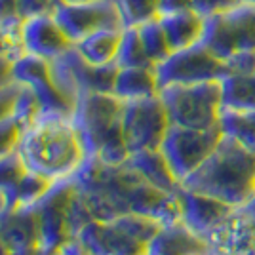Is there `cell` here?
I'll list each match as a JSON object with an SVG mask.
<instances>
[{"label": "cell", "mask_w": 255, "mask_h": 255, "mask_svg": "<svg viewBox=\"0 0 255 255\" xmlns=\"http://www.w3.org/2000/svg\"><path fill=\"white\" fill-rule=\"evenodd\" d=\"M179 185L244 208L255 196V152L223 133L215 150Z\"/></svg>", "instance_id": "6da1fadb"}, {"label": "cell", "mask_w": 255, "mask_h": 255, "mask_svg": "<svg viewBox=\"0 0 255 255\" xmlns=\"http://www.w3.org/2000/svg\"><path fill=\"white\" fill-rule=\"evenodd\" d=\"M15 150L25 168L50 179L71 177L84 160V150L71 117L42 115L23 129Z\"/></svg>", "instance_id": "7a4b0ae2"}, {"label": "cell", "mask_w": 255, "mask_h": 255, "mask_svg": "<svg viewBox=\"0 0 255 255\" xmlns=\"http://www.w3.org/2000/svg\"><path fill=\"white\" fill-rule=\"evenodd\" d=\"M124 101L115 94H82L76 97L71 122L80 139L84 156H97L107 164L120 166L129 156L122 129Z\"/></svg>", "instance_id": "3957f363"}, {"label": "cell", "mask_w": 255, "mask_h": 255, "mask_svg": "<svg viewBox=\"0 0 255 255\" xmlns=\"http://www.w3.org/2000/svg\"><path fill=\"white\" fill-rule=\"evenodd\" d=\"M170 122L175 126L210 129L221 118V80L200 84L166 86L158 92Z\"/></svg>", "instance_id": "277c9868"}, {"label": "cell", "mask_w": 255, "mask_h": 255, "mask_svg": "<svg viewBox=\"0 0 255 255\" xmlns=\"http://www.w3.org/2000/svg\"><path fill=\"white\" fill-rule=\"evenodd\" d=\"M202 44L223 61L255 52V4L240 2L223 13L206 17Z\"/></svg>", "instance_id": "5b68a950"}, {"label": "cell", "mask_w": 255, "mask_h": 255, "mask_svg": "<svg viewBox=\"0 0 255 255\" xmlns=\"http://www.w3.org/2000/svg\"><path fill=\"white\" fill-rule=\"evenodd\" d=\"M154 73L158 88L162 90L166 86H187L221 80L233 71L227 61L219 59L202 42H198L171 52L164 61L154 65Z\"/></svg>", "instance_id": "8992f818"}, {"label": "cell", "mask_w": 255, "mask_h": 255, "mask_svg": "<svg viewBox=\"0 0 255 255\" xmlns=\"http://www.w3.org/2000/svg\"><path fill=\"white\" fill-rule=\"evenodd\" d=\"M50 69H52V78L55 86L71 101H76V97H80L82 94H92V92L113 94L118 73L117 63H88L75 50V46H71L67 52L52 59Z\"/></svg>", "instance_id": "52a82bcc"}, {"label": "cell", "mask_w": 255, "mask_h": 255, "mask_svg": "<svg viewBox=\"0 0 255 255\" xmlns=\"http://www.w3.org/2000/svg\"><path fill=\"white\" fill-rule=\"evenodd\" d=\"M221 137L223 131L219 126L210 129H194L171 124L160 145V150L168 160L173 175L181 183L212 154Z\"/></svg>", "instance_id": "ba28073f"}, {"label": "cell", "mask_w": 255, "mask_h": 255, "mask_svg": "<svg viewBox=\"0 0 255 255\" xmlns=\"http://www.w3.org/2000/svg\"><path fill=\"white\" fill-rule=\"evenodd\" d=\"M170 126V117L160 96L124 101L122 129L129 152L160 149Z\"/></svg>", "instance_id": "9c48e42d"}, {"label": "cell", "mask_w": 255, "mask_h": 255, "mask_svg": "<svg viewBox=\"0 0 255 255\" xmlns=\"http://www.w3.org/2000/svg\"><path fill=\"white\" fill-rule=\"evenodd\" d=\"M75 192L71 177L53 181L52 189L34 204L38 217V252L53 255L61 246L73 238L69 233V204Z\"/></svg>", "instance_id": "30bf717a"}, {"label": "cell", "mask_w": 255, "mask_h": 255, "mask_svg": "<svg viewBox=\"0 0 255 255\" xmlns=\"http://www.w3.org/2000/svg\"><path fill=\"white\" fill-rule=\"evenodd\" d=\"M11 76L15 84L27 86L36 94L42 115H59V117L73 115L75 101H71L55 86L48 59H42L32 53H21L11 61Z\"/></svg>", "instance_id": "8fae6325"}, {"label": "cell", "mask_w": 255, "mask_h": 255, "mask_svg": "<svg viewBox=\"0 0 255 255\" xmlns=\"http://www.w3.org/2000/svg\"><path fill=\"white\" fill-rule=\"evenodd\" d=\"M53 17L63 29L71 44L97 29H124L115 0L99 2H67L59 0L53 6Z\"/></svg>", "instance_id": "7c38bea8"}, {"label": "cell", "mask_w": 255, "mask_h": 255, "mask_svg": "<svg viewBox=\"0 0 255 255\" xmlns=\"http://www.w3.org/2000/svg\"><path fill=\"white\" fill-rule=\"evenodd\" d=\"M19 44L23 53H32L48 61L55 59L57 55H61L73 46L63 29L59 27V23L55 21L53 11L23 17L19 29Z\"/></svg>", "instance_id": "4fadbf2b"}, {"label": "cell", "mask_w": 255, "mask_h": 255, "mask_svg": "<svg viewBox=\"0 0 255 255\" xmlns=\"http://www.w3.org/2000/svg\"><path fill=\"white\" fill-rule=\"evenodd\" d=\"M212 252L229 255H244L255 246V215L250 212L229 213L204 234Z\"/></svg>", "instance_id": "5bb4252c"}, {"label": "cell", "mask_w": 255, "mask_h": 255, "mask_svg": "<svg viewBox=\"0 0 255 255\" xmlns=\"http://www.w3.org/2000/svg\"><path fill=\"white\" fill-rule=\"evenodd\" d=\"M90 255H143L147 246L122 233L113 221H92L76 234Z\"/></svg>", "instance_id": "9a60e30c"}, {"label": "cell", "mask_w": 255, "mask_h": 255, "mask_svg": "<svg viewBox=\"0 0 255 255\" xmlns=\"http://www.w3.org/2000/svg\"><path fill=\"white\" fill-rule=\"evenodd\" d=\"M177 196H179L181 210H183V223L192 233L200 234V236H204L217 223H221L229 213H233L234 208L231 204L217 200L208 194L187 191L181 185L177 189Z\"/></svg>", "instance_id": "2e32d148"}, {"label": "cell", "mask_w": 255, "mask_h": 255, "mask_svg": "<svg viewBox=\"0 0 255 255\" xmlns=\"http://www.w3.org/2000/svg\"><path fill=\"white\" fill-rule=\"evenodd\" d=\"M210 252L204 236L192 233L181 221L162 227L147 244L143 255H210Z\"/></svg>", "instance_id": "e0dca14e"}, {"label": "cell", "mask_w": 255, "mask_h": 255, "mask_svg": "<svg viewBox=\"0 0 255 255\" xmlns=\"http://www.w3.org/2000/svg\"><path fill=\"white\" fill-rule=\"evenodd\" d=\"M0 240L6 250L38 248V217L34 208H15L0 213Z\"/></svg>", "instance_id": "ac0fdd59"}, {"label": "cell", "mask_w": 255, "mask_h": 255, "mask_svg": "<svg viewBox=\"0 0 255 255\" xmlns=\"http://www.w3.org/2000/svg\"><path fill=\"white\" fill-rule=\"evenodd\" d=\"M126 164L141 175V179L164 192H175L179 181L173 175L170 164L160 149H145L129 152Z\"/></svg>", "instance_id": "d6986e66"}, {"label": "cell", "mask_w": 255, "mask_h": 255, "mask_svg": "<svg viewBox=\"0 0 255 255\" xmlns=\"http://www.w3.org/2000/svg\"><path fill=\"white\" fill-rule=\"evenodd\" d=\"M162 23V29L166 32V38L170 42L171 52L183 50L194 44L202 42L204 27H206V17L194 10L175 11V13H166L158 17Z\"/></svg>", "instance_id": "ffe728a7"}, {"label": "cell", "mask_w": 255, "mask_h": 255, "mask_svg": "<svg viewBox=\"0 0 255 255\" xmlns=\"http://www.w3.org/2000/svg\"><path fill=\"white\" fill-rule=\"evenodd\" d=\"M160 88L154 67H118L113 94L122 101L158 96Z\"/></svg>", "instance_id": "44dd1931"}, {"label": "cell", "mask_w": 255, "mask_h": 255, "mask_svg": "<svg viewBox=\"0 0 255 255\" xmlns=\"http://www.w3.org/2000/svg\"><path fill=\"white\" fill-rule=\"evenodd\" d=\"M122 31L124 29H97V31H92L90 34H86L84 38H80L73 46H75L76 52L82 55V59H86L88 63H115Z\"/></svg>", "instance_id": "7402d4cb"}, {"label": "cell", "mask_w": 255, "mask_h": 255, "mask_svg": "<svg viewBox=\"0 0 255 255\" xmlns=\"http://www.w3.org/2000/svg\"><path fill=\"white\" fill-rule=\"evenodd\" d=\"M221 107L225 111L254 113L255 75L229 73L225 78H221Z\"/></svg>", "instance_id": "603a6c76"}, {"label": "cell", "mask_w": 255, "mask_h": 255, "mask_svg": "<svg viewBox=\"0 0 255 255\" xmlns=\"http://www.w3.org/2000/svg\"><path fill=\"white\" fill-rule=\"evenodd\" d=\"M52 185L53 179L27 170L21 175V179L17 181V185L10 192H6V212H11L15 208H32L52 189Z\"/></svg>", "instance_id": "cb8c5ba5"}, {"label": "cell", "mask_w": 255, "mask_h": 255, "mask_svg": "<svg viewBox=\"0 0 255 255\" xmlns=\"http://www.w3.org/2000/svg\"><path fill=\"white\" fill-rule=\"evenodd\" d=\"M219 128L225 135H231L240 141L246 149L255 152V111L254 113H238L221 109Z\"/></svg>", "instance_id": "d4e9b609"}, {"label": "cell", "mask_w": 255, "mask_h": 255, "mask_svg": "<svg viewBox=\"0 0 255 255\" xmlns=\"http://www.w3.org/2000/svg\"><path fill=\"white\" fill-rule=\"evenodd\" d=\"M115 63L118 67H154L143 48L137 27H126L122 31Z\"/></svg>", "instance_id": "484cf974"}, {"label": "cell", "mask_w": 255, "mask_h": 255, "mask_svg": "<svg viewBox=\"0 0 255 255\" xmlns=\"http://www.w3.org/2000/svg\"><path fill=\"white\" fill-rule=\"evenodd\" d=\"M118 13L126 27H141L160 17V0H115Z\"/></svg>", "instance_id": "4316f807"}, {"label": "cell", "mask_w": 255, "mask_h": 255, "mask_svg": "<svg viewBox=\"0 0 255 255\" xmlns=\"http://www.w3.org/2000/svg\"><path fill=\"white\" fill-rule=\"evenodd\" d=\"M113 223L117 225L122 233H126L129 238H133L139 244L147 246L156 236L162 223H158L152 217H145V215H137V213H124L117 219H113Z\"/></svg>", "instance_id": "83f0119b"}, {"label": "cell", "mask_w": 255, "mask_h": 255, "mask_svg": "<svg viewBox=\"0 0 255 255\" xmlns=\"http://www.w3.org/2000/svg\"><path fill=\"white\" fill-rule=\"evenodd\" d=\"M137 29H139V36H141V42H143V48H145V52H147L150 61L154 65L164 61L171 53V48L158 17L152 19V21L143 23Z\"/></svg>", "instance_id": "f1b7e54d"}, {"label": "cell", "mask_w": 255, "mask_h": 255, "mask_svg": "<svg viewBox=\"0 0 255 255\" xmlns=\"http://www.w3.org/2000/svg\"><path fill=\"white\" fill-rule=\"evenodd\" d=\"M40 113H42V109H40L36 94L27 86H19L15 101H13V109H11V120L21 128L23 131L40 117Z\"/></svg>", "instance_id": "f546056e"}, {"label": "cell", "mask_w": 255, "mask_h": 255, "mask_svg": "<svg viewBox=\"0 0 255 255\" xmlns=\"http://www.w3.org/2000/svg\"><path fill=\"white\" fill-rule=\"evenodd\" d=\"M25 171H27V168H25L17 150L2 154L0 156V192H4V194L10 192L17 185V181L21 179Z\"/></svg>", "instance_id": "4dcf8cb0"}, {"label": "cell", "mask_w": 255, "mask_h": 255, "mask_svg": "<svg viewBox=\"0 0 255 255\" xmlns=\"http://www.w3.org/2000/svg\"><path fill=\"white\" fill-rule=\"evenodd\" d=\"M92 221H96V217H94V213L86 202V198L82 196V192L76 191L75 187L73 198L69 204V233H71V236H76L86 225L92 223Z\"/></svg>", "instance_id": "1f68e13d"}, {"label": "cell", "mask_w": 255, "mask_h": 255, "mask_svg": "<svg viewBox=\"0 0 255 255\" xmlns=\"http://www.w3.org/2000/svg\"><path fill=\"white\" fill-rule=\"evenodd\" d=\"M19 135H21V128L11 120V117L0 120V156L15 150Z\"/></svg>", "instance_id": "d6a6232c"}, {"label": "cell", "mask_w": 255, "mask_h": 255, "mask_svg": "<svg viewBox=\"0 0 255 255\" xmlns=\"http://www.w3.org/2000/svg\"><path fill=\"white\" fill-rule=\"evenodd\" d=\"M240 2L242 0H192V10L198 11L204 17H210L215 13H223V11L231 10Z\"/></svg>", "instance_id": "836d02e7"}, {"label": "cell", "mask_w": 255, "mask_h": 255, "mask_svg": "<svg viewBox=\"0 0 255 255\" xmlns=\"http://www.w3.org/2000/svg\"><path fill=\"white\" fill-rule=\"evenodd\" d=\"M21 44H19V36L13 32L6 31L4 27H0V57H8V59H15L17 55H21Z\"/></svg>", "instance_id": "e575fe53"}, {"label": "cell", "mask_w": 255, "mask_h": 255, "mask_svg": "<svg viewBox=\"0 0 255 255\" xmlns=\"http://www.w3.org/2000/svg\"><path fill=\"white\" fill-rule=\"evenodd\" d=\"M55 4H57L55 0H17V10L21 17H31V15L53 11Z\"/></svg>", "instance_id": "d590c367"}, {"label": "cell", "mask_w": 255, "mask_h": 255, "mask_svg": "<svg viewBox=\"0 0 255 255\" xmlns=\"http://www.w3.org/2000/svg\"><path fill=\"white\" fill-rule=\"evenodd\" d=\"M21 21L17 0H0V27H15Z\"/></svg>", "instance_id": "8d00e7d4"}, {"label": "cell", "mask_w": 255, "mask_h": 255, "mask_svg": "<svg viewBox=\"0 0 255 255\" xmlns=\"http://www.w3.org/2000/svg\"><path fill=\"white\" fill-rule=\"evenodd\" d=\"M17 90H19V84H15V82L0 90V120H6L11 117V109H13Z\"/></svg>", "instance_id": "74e56055"}, {"label": "cell", "mask_w": 255, "mask_h": 255, "mask_svg": "<svg viewBox=\"0 0 255 255\" xmlns=\"http://www.w3.org/2000/svg\"><path fill=\"white\" fill-rule=\"evenodd\" d=\"M192 10V0H160V15Z\"/></svg>", "instance_id": "f35d334b"}, {"label": "cell", "mask_w": 255, "mask_h": 255, "mask_svg": "<svg viewBox=\"0 0 255 255\" xmlns=\"http://www.w3.org/2000/svg\"><path fill=\"white\" fill-rule=\"evenodd\" d=\"M53 255H90V252L86 250L84 244H82L76 236H73V238H69Z\"/></svg>", "instance_id": "ab89813d"}, {"label": "cell", "mask_w": 255, "mask_h": 255, "mask_svg": "<svg viewBox=\"0 0 255 255\" xmlns=\"http://www.w3.org/2000/svg\"><path fill=\"white\" fill-rule=\"evenodd\" d=\"M13 84V76H11V59L8 57H0V90L6 86Z\"/></svg>", "instance_id": "60d3db41"}, {"label": "cell", "mask_w": 255, "mask_h": 255, "mask_svg": "<svg viewBox=\"0 0 255 255\" xmlns=\"http://www.w3.org/2000/svg\"><path fill=\"white\" fill-rule=\"evenodd\" d=\"M8 255H40L38 248L32 246V248H19V250H8Z\"/></svg>", "instance_id": "b9f144b4"}, {"label": "cell", "mask_w": 255, "mask_h": 255, "mask_svg": "<svg viewBox=\"0 0 255 255\" xmlns=\"http://www.w3.org/2000/svg\"><path fill=\"white\" fill-rule=\"evenodd\" d=\"M0 255H8V250H6V246L2 244V240H0Z\"/></svg>", "instance_id": "7bdbcfd3"}, {"label": "cell", "mask_w": 255, "mask_h": 255, "mask_svg": "<svg viewBox=\"0 0 255 255\" xmlns=\"http://www.w3.org/2000/svg\"><path fill=\"white\" fill-rule=\"evenodd\" d=\"M67 2H99V0H67Z\"/></svg>", "instance_id": "ee69618b"}, {"label": "cell", "mask_w": 255, "mask_h": 255, "mask_svg": "<svg viewBox=\"0 0 255 255\" xmlns=\"http://www.w3.org/2000/svg\"><path fill=\"white\" fill-rule=\"evenodd\" d=\"M244 255H255V246H254V248H252V250H250V252H246Z\"/></svg>", "instance_id": "f6af8a7d"}, {"label": "cell", "mask_w": 255, "mask_h": 255, "mask_svg": "<svg viewBox=\"0 0 255 255\" xmlns=\"http://www.w3.org/2000/svg\"><path fill=\"white\" fill-rule=\"evenodd\" d=\"M252 75H255V52H254V71H252Z\"/></svg>", "instance_id": "bcb514c9"}, {"label": "cell", "mask_w": 255, "mask_h": 255, "mask_svg": "<svg viewBox=\"0 0 255 255\" xmlns=\"http://www.w3.org/2000/svg\"><path fill=\"white\" fill-rule=\"evenodd\" d=\"M242 2H250V4H255V0H242Z\"/></svg>", "instance_id": "7dc6e473"}, {"label": "cell", "mask_w": 255, "mask_h": 255, "mask_svg": "<svg viewBox=\"0 0 255 255\" xmlns=\"http://www.w3.org/2000/svg\"><path fill=\"white\" fill-rule=\"evenodd\" d=\"M215 255H229V254H217V252H215Z\"/></svg>", "instance_id": "c3c4849f"}, {"label": "cell", "mask_w": 255, "mask_h": 255, "mask_svg": "<svg viewBox=\"0 0 255 255\" xmlns=\"http://www.w3.org/2000/svg\"><path fill=\"white\" fill-rule=\"evenodd\" d=\"M55 2H59V0H55Z\"/></svg>", "instance_id": "681fc988"}]
</instances>
